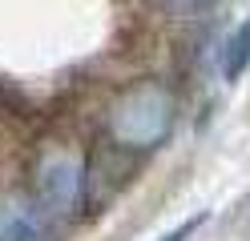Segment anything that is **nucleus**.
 Masks as SVG:
<instances>
[{"label": "nucleus", "instance_id": "obj_2", "mask_svg": "<svg viewBox=\"0 0 250 241\" xmlns=\"http://www.w3.org/2000/svg\"><path fill=\"white\" fill-rule=\"evenodd\" d=\"M85 197V161L73 149H49L37 161V209L44 217H69Z\"/></svg>", "mask_w": 250, "mask_h": 241}, {"label": "nucleus", "instance_id": "obj_5", "mask_svg": "<svg viewBox=\"0 0 250 241\" xmlns=\"http://www.w3.org/2000/svg\"><path fill=\"white\" fill-rule=\"evenodd\" d=\"M202 221H206V217L198 213V217H190V221H182V225H178L174 233H166V237H158V241H186V237H194V233L202 229Z\"/></svg>", "mask_w": 250, "mask_h": 241}, {"label": "nucleus", "instance_id": "obj_3", "mask_svg": "<svg viewBox=\"0 0 250 241\" xmlns=\"http://www.w3.org/2000/svg\"><path fill=\"white\" fill-rule=\"evenodd\" d=\"M49 225L37 201L24 197H4L0 201V241H44Z\"/></svg>", "mask_w": 250, "mask_h": 241}, {"label": "nucleus", "instance_id": "obj_1", "mask_svg": "<svg viewBox=\"0 0 250 241\" xmlns=\"http://www.w3.org/2000/svg\"><path fill=\"white\" fill-rule=\"evenodd\" d=\"M169 117H174V101L162 85H142L133 93H125L113 109V137L129 149H153L169 133Z\"/></svg>", "mask_w": 250, "mask_h": 241}, {"label": "nucleus", "instance_id": "obj_4", "mask_svg": "<svg viewBox=\"0 0 250 241\" xmlns=\"http://www.w3.org/2000/svg\"><path fill=\"white\" fill-rule=\"evenodd\" d=\"M246 64H250V20L238 24V28L230 32L226 53H222V76H226V80L242 76V73H246Z\"/></svg>", "mask_w": 250, "mask_h": 241}, {"label": "nucleus", "instance_id": "obj_6", "mask_svg": "<svg viewBox=\"0 0 250 241\" xmlns=\"http://www.w3.org/2000/svg\"><path fill=\"white\" fill-rule=\"evenodd\" d=\"M169 4H174L178 12H202V8H210L214 0H169Z\"/></svg>", "mask_w": 250, "mask_h": 241}]
</instances>
